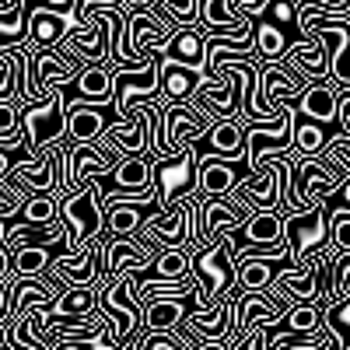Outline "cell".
Returning a JSON list of instances; mask_svg holds the SVG:
<instances>
[{
  "label": "cell",
  "mask_w": 350,
  "mask_h": 350,
  "mask_svg": "<svg viewBox=\"0 0 350 350\" xmlns=\"http://www.w3.org/2000/svg\"><path fill=\"white\" fill-rule=\"evenodd\" d=\"M39 8H49V11H56V14H70L74 0H39Z\"/></svg>",
  "instance_id": "obj_32"
},
{
  "label": "cell",
  "mask_w": 350,
  "mask_h": 350,
  "mask_svg": "<svg viewBox=\"0 0 350 350\" xmlns=\"http://www.w3.org/2000/svg\"><path fill=\"white\" fill-rule=\"evenodd\" d=\"M53 256H56V249H46V245H28V249L11 252V277H18V280H39L49 270Z\"/></svg>",
  "instance_id": "obj_23"
},
{
  "label": "cell",
  "mask_w": 350,
  "mask_h": 350,
  "mask_svg": "<svg viewBox=\"0 0 350 350\" xmlns=\"http://www.w3.org/2000/svg\"><path fill=\"white\" fill-rule=\"evenodd\" d=\"M239 183H242V175L235 172L231 161H221V158L196 151V189L203 196H228V193L239 189Z\"/></svg>",
  "instance_id": "obj_13"
},
{
  "label": "cell",
  "mask_w": 350,
  "mask_h": 350,
  "mask_svg": "<svg viewBox=\"0 0 350 350\" xmlns=\"http://www.w3.org/2000/svg\"><path fill=\"white\" fill-rule=\"evenodd\" d=\"M252 46H256V56H259V64H280L284 56H287V39L284 32L273 25V21H262L256 18V28H252Z\"/></svg>",
  "instance_id": "obj_21"
},
{
  "label": "cell",
  "mask_w": 350,
  "mask_h": 350,
  "mask_svg": "<svg viewBox=\"0 0 350 350\" xmlns=\"http://www.w3.org/2000/svg\"><path fill=\"white\" fill-rule=\"evenodd\" d=\"M326 148L323 126H295V154L298 158H319V151Z\"/></svg>",
  "instance_id": "obj_27"
},
{
  "label": "cell",
  "mask_w": 350,
  "mask_h": 350,
  "mask_svg": "<svg viewBox=\"0 0 350 350\" xmlns=\"http://www.w3.org/2000/svg\"><path fill=\"white\" fill-rule=\"evenodd\" d=\"M340 193H343V207L350 211V175H347V183H343V189H340Z\"/></svg>",
  "instance_id": "obj_35"
},
{
  "label": "cell",
  "mask_w": 350,
  "mask_h": 350,
  "mask_svg": "<svg viewBox=\"0 0 350 350\" xmlns=\"http://www.w3.org/2000/svg\"><path fill=\"white\" fill-rule=\"evenodd\" d=\"M32 70H36V84L42 95H53V92H64V88H70L81 74V67L74 60H67V56L60 49H42L36 53L32 60Z\"/></svg>",
  "instance_id": "obj_12"
},
{
  "label": "cell",
  "mask_w": 350,
  "mask_h": 350,
  "mask_svg": "<svg viewBox=\"0 0 350 350\" xmlns=\"http://www.w3.org/2000/svg\"><path fill=\"white\" fill-rule=\"evenodd\" d=\"M165 56L175 60V64H186V67H200L203 70V32H196V28H179V32L168 39ZM158 60H161V56H158Z\"/></svg>",
  "instance_id": "obj_22"
},
{
  "label": "cell",
  "mask_w": 350,
  "mask_h": 350,
  "mask_svg": "<svg viewBox=\"0 0 350 350\" xmlns=\"http://www.w3.org/2000/svg\"><path fill=\"white\" fill-rule=\"evenodd\" d=\"M70 28H77V21L70 14H56L49 8H28V39H25V49L32 53H42V49H56Z\"/></svg>",
  "instance_id": "obj_11"
},
{
  "label": "cell",
  "mask_w": 350,
  "mask_h": 350,
  "mask_svg": "<svg viewBox=\"0 0 350 350\" xmlns=\"http://www.w3.org/2000/svg\"><path fill=\"white\" fill-rule=\"evenodd\" d=\"M203 81H211V77L200 67H186V64H175L168 56H161L158 60V98L154 102L158 105H186Z\"/></svg>",
  "instance_id": "obj_8"
},
{
  "label": "cell",
  "mask_w": 350,
  "mask_h": 350,
  "mask_svg": "<svg viewBox=\"0 0 350 350\" xmlns=\"http://www.w3.org/2000/svg\"><path fill=\"white\" fill-rule=\"evenodd\" d=\"M74 92H77L74 102L98 105V109H112V70H109L105 64L81 67V74H77V81H74Z\"/></svg>",
  "instance_id": "obj_16"
},
{
  "label": "cell",
  "mask_w": 350,
  "mask_h": 350,
  "mask_svg": "<svg viewBox=\"0 0 350 350\" xmlns=\"http://www.w3.org/2000/svg\"><path fill=\"white\" fill-rule=\"evenodd\" d=\"M301 116H308L312 123H336L340 116V95L336 88L326 81V84H308L305 92L298 95V105H295Z\"/></svg>",
  "instance_id": "obj_17"
},
{
  "label": "cell",
  "mask_w": 350,
  "mask_h": 350,
  "mask_svg": "<svg viewBox=\"0 0 350 350\" xmlns=\"http://www.w3.org/2000/svg\"><path fill=\"white\" fill-rule=\"evenodd\" d=\"M200 151V148H196ZM245 123L242 120H221L211 126L207 133V151L200 154H211V158H221V161H245Z\"/></svg>",
  "instance_id": "obj_15"
},
{
  "label": "cell",
  "mask_w": 350,
  "mask_h": 350,
  "mask_svg": "<svg viewBox=\"0 0 350 350\" xmlns=\"http://www.w3.org/2000/svg\"><path fill=\"white\" fill-rule=\"evenodd\" d=\"M46 312L49 315H95L98 312V291L95 287H70Z\"/></svg>",
  "instance_id": "obj_24"
},
{
  "label": "cell",
  "mask_w": 350,
  "mask_h": 350,
  "mask_svg": "<svg viewBox=\"0 0 350 350\" xmlns=\"http://www.w3.org/2000/svg\"><path fill=\"white\" fill-rule=\"evenodd\" d=\"M14 221H21V224H36V228L56 224V221H60V203H56L53 196H28V200L21 203V211H18Z\"/></svg>",
  "instance_id": "obj_25"
},
{
  "label": "cell",
  "mask_w": 350,
  "mask_h": 350,
  "mask_svg": "<svg viewBox=\"0 0 350 350\" xmlns=\"http://www.w3.org/2000/svg\"><path fill=\"white\" fill-rule=\"evenodd\" d=\"M186 301H148L144 308V333H175L186 323Z\"/></svg>",
  "instance_id": "obj_20"
},
{
  "label": "cell",
  "mask_w": 350,
  "mask_h": 350,
  "mask_svg": "<svg viewBox=\"0 0 350 350\" xmlns=\"http://www.w3.org/2000/svg\"><path fill=\"white\" fill-rule=\"evenodd\" d=\"M0 137H8V140H21L18 105H14V102H0Z\"/></svg>",
  "instance_id": "obj_28"
},
{
  "label": "cell",
  "mask_w": 350,
  "mask_h": 350,
  "mask_svg": "<svg viewBox=\"0 0 350 350\" xmlns=\"http://www.w3.org/2000/svg\"><path fill=\"white\" fill-rule=\"evenodd\" d=\"M193 277L200 284V298L193 312H211L217 301H224L235 287V242L231 231L221 239H214L200 256H193Z\"/></svg>",
  "instance_id": "obj_1"
},
{
  "label": "cell",
  "mask_w": 350,
  "mask_h": 350,
  "mask_svg": "<svg viewBox=\"0 0 350 350\" xmlns=\"http://www.w3.org/2000/svg\"><path fill=\"white\" fill-rule=\"evenodd\" d=\"M148 214H158V203H116V207L105 211V235L133 239Z\"/></svg>",
  "instance_id": "obj_18"
},
{
  "label": "cell",
  "mask_w": 350,
  "mask_h": 350,
  "mask_svg": "<svg viewBox=\"0 0 350 350\" xmlns=\"http://www.w3.org/2000/svg\"><path fill=\"white\" fill-rule=\"evenodd\" d=\"M189 193H196V148H186L175 161H154V200L161 214Z\"/></svg>",
  "instance_id": "obj_5"
},
{
  "label": "cell",
  "mask_w": 350,
  "mask_h": 350,
  "mask_svg": "<svg viewBox=\"0 0 350 350\" xmlns=\"http://www.w3.org/2000/svg\"><path fill=\"white\" fill-rule=\"evenodd\" d=\"M14 158H18V161H28V158H32V154L25 151V144H21V148H14V151H0V183L8 179V172H11Z\"/></svg>",
  "instance_id": "obj_31"
},
{
  "label": "cell",
  "mask_w": 350,
  "mask_h": 350,
  "mask_svg": "<svg viewBox=\"0 0 350 350\" xmlns=\"http://www.w3.org/2000/svg\"><path fill=\"white\" fill-rule=\"evenodd\" d=\"M105 130V109L67 98V144H98Z\"/></svg>",
  "instance_id": "obj_14"
},
{
  "label": "cell",
  "mask_w": 350,
  "mask_h": 350,
  "mask_svg": "<svg viewBox=\"0 0 350 350\" xmlns=\"http://www.w3.org/2000/svg\"><path fill=\"white\" fill-rule=\"evenodd\" d=\"M329 252L350 256V211H329Z\"/></svg>",
  "instance_id": "obj_26"
},
{
  "label": "cell",
  "mask_w": 350,
  "mask_h": 350,
  "mask_svg": "<svg viewBox=\"0 0 350 350\" xmlns=\"http://www.w3.org/2000/svg\"><path fill=\"white\" fill-rule=\"evenodd\" d=\"M49 273L60 277L64 287H95L102 284V262H98V242L84 252H56L49 259Z\"/></svg>",
  "instance_id": "obj_9"
},
{
  "label": "cell",
  "mask_w": 350,
  "mask_h": 350,
  "mask_svg": "<svg viewBox=\"0 0 350 350\" xmlns=\"http://www.w3.org/2000/svg\"><path fill=\"white\" fill-rule=\"evenodd\" d=\"M231 242H235V259L277 249L284 245V217L277 211H256L239 231H231Z\"/></svg>",
  "instance_id": "obj_6"
},
{
  "label": "cell",
  "mask_w": 350,
  "mask_h": 350,
  "mask_svg": "<svg viewBox=\"0 0 350 350\" xmlns=\"http://www.w3.org/2000/svg\"><path fill=\"white\" fill-rule=\"evenodd\" d=\"M60 221L70 231V252H84L88 245H95L105 235V214L98 207L92 183L60 200Z\"/></svg>",
  "instance_id": "obj_4"
},
{
  "label": "cell",
  "mask_w": 350,
  "mask_h": 350,
  "mask_svg": "<svg viewBox=\"0 0 350 350\" xmlns=\"http://www.w3.org/2000/svg\"><path fill=\"white\" fill-rule=\"evenodd\" d=\"M67 60H74L77 67H95L109 60V32L98 18H92L88 25H77L67 32V39L56 46Z\"/></svg>",
  "instance_id": "obj_7"
},
{
  "label": "cell",
  "mask_w": 350,
  "mask_h": 350,
  "mask_svg": "<svg viewBox=\"0 0 350 350\" xmlns=\"http://www.w3.org/2000/svg\"><path fill=\"white\" fill-rule=\"evenodd\" d=\"M262 18H273L277 25H295V0H267Z\"/></svg>",
  "instance_id": "obj_29"
},
{
  "label": "cell",
  "mask_w": 350,
  "mask_h": 350,
  "mask_svg": "<svg viewBox=\"0 0 350 350\" xmlns=\"http://www.w3.org/2000/svg\"><path fill=\"white\" fill-rule=\"evenodd\" d=\"M329 245V207L319 203L308 214L284 217V249L287 267H305V262Z\"/></svg>",
  "instance_id": "obj_3"
},
{
  "label": "cell",
  "mask_w": 350,
  "mask_h": 350,
  "mask_svg": "<svg viewBox=\"0 0 350 350\" xmlns=\"http://www.w3.org/2000/svg\"><path fill=\"white\" fill-rule=\"evenodd\" d=\"M21 196H14L4 183H0V221H14L18 217V211H21Z\"/></svg>",
  "instance_id": "obj_30"
},
{
  "label": "cell",
  "mask_w": 350,
  "mask_h": 350,
  "mask_svg": "<svg viewBox=\"0 0 350 350\" xmlns=\"http://www.w3.org/2000/svg\"><path fill=\"white\" fill-rule=\"evenodd\" d=\"M21 144L32 158H42L56 144H67V88L53 92L42 105L18 112Z\"/></svg>",
  "instance_id": "obj_2"
},
{
  "label": "cell",
  "mask_w": 350,
  "mask_h": 350,
  "mask_svg": "<svg viewBox=\"0 0 350 350\" xmlns=\"http://www.w3.org/2000/svg\"><path fill=\"white\" fill-rule=\"evenodd\" d=\"M92 183H102L116 193H154V158L144 154V151L140 154H123V161L109 175L92 179Z\"/></svg>",
  "instance_id": "obj_10"
},
{
  "label": "cell",
  "mask_w": 350,
  "mask_h": 350,
  "mask_svg": "<svg viewBox=\"0 0 350 350\" xmlns=\"http://www.w3.org/2000/svg\"><path fill=\"white\" fill-rule=\"evenodd\" d=\"M0 347H4V326H0Z\"/></svg>",
  "instance_id": "obj_36"
},
{
  "label": "cell",
  "mask_w": 350,
  "mask_h": 350,
  "mask_svg": "<svg viewBox=\"0 0 350 350\" xmlns=\"http://www.w3.org/2000/svg\"><path fill=\"white\" fill-rule=\"evenodd\" d=\"M231 347H235L231 340H214V343H196L193 350H231Z\"/></svg>",
  "instance_id": "obj_33"
},
{
  "label": "cell",
  "mask_w": 350,
  "mask_h": 350,
  "mask_svg": "<svg viewBox=\"0 0 350 350\" xmlns=\"http://www.w3.org/2000/svg\"><path fill=\"white\" fill-rule=\"evenodd\" d=\"M123 4H126V11H148L154 0H123Z\"/></svg>",
  "instance_id": "obj_34"
},
{
  "label": "cell",
  "mask_w": 350,
  "mask_h": 350,
  "mask_svg": "<svg viewBox=\"0 0 350 350\" xmlns=\"http://www.w3.org/2000/svg\"><path fill=\"white\" fill-rule=\"evenodd\" d=\"M193 277V259L186 249H161L158 259L148 267L144 280H165V284H175V280H186Z\"/></svg>",
  "instance_id": "obj_19"
}]
</instances>
